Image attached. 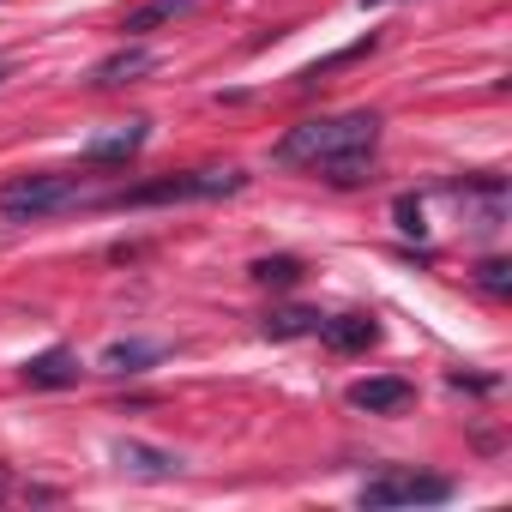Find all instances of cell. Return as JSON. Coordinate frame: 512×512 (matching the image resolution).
Segmentation results:
<instances>
[{
	"mask_svg": "<svg viewBox=\"0 0 512 512\" xmlns=\"http://www.w3.org/2000/svg\"><path fill=\"white\" fill-rule=\"evenodd\" d=\"M380 145V115L374 109H350V115H320V121H302L290 127L278 145H272V163L284 169H326L338 157H356V151H374Z\"/></svg>",
	"mask_w": 512,
	"mask_h": 512,
	"instance_id": "6da1fadb",
	"label": "cell"
},
{
	"mask_svg": "<svg viewBox=\"0 0 512 512\" xmlns=\"http://www.w3.org/2000/svg\"><path fill=\"white\" fill-rule=\"evenodd\" d=\"M241 187H247V175H241L235 163H211V169H175V175L121 187V193H109L103 205H115V211H151V205H187V199H229V193H241Z\"/></svg>",
	"mask_w": 512,
	"mask_h": 512,
	"instance_id": "7a4b0ae2",
	"label": "cell"
},
{
	"mask_svg": "<svg viewBox=\"0 0 512 512\" xmlns=\"http://www.w3.org/2000/svg\"><path fill=\"white\" fill-rule=\"evenodd\" d=\"M91 199V181L85 175H67V169H43V175H13L0 181V217L7 223H43L55 211H73Z\"/></svg>",
	"mask_w": 512,
	"mask_h": 512,
	"instance_id": "3957f363",
	"label": "cell"
},
{
	"mask_svg": "<svg viewBox=\"0 0 512 512\" xmlns=\"http://www.w3.org/2000/svg\"><path fill=\"white\" fill-rule=\"evenodd\" d=\"M356 500L362 506H440V500H452V482L422 476V470H380V476L362 482Z\"/></svg>",
	"mask_w": 512,
	"mask_h": 512,
	"instance_id": "277c9868",
	"label": "cell"
},
{
	"mask_svg": "<svg viewBox=\"0 0 512 512\" xmlns=\"http://www.w3.org/2000/svg\"><path fill=\"white\" fill-rule=\"evenodd\" d=\"M145 139H151V121H121V127H109V133L85 139V145H79V163H91V169H115V163L139 157Z\"/></svg>",
	"mask_w": 512,
	"mask_h": 512,
	"instance_id": "5b68a950",
	"label": "cell"
},
{
	"mask_svg": "<svg viewBox=\"0 0 512 512\" xmlns=\"http://www.w3.org/2000/svg\"><path fill=\"white\" fill-rule=\"evenodd\" d=\"M314 338H326V350H338V356H362L380 344V320L374 314H332V320H320Z\"/></svg>",
	"mask_w": 512,
	"mask_h": 512,
	"instance_id": "8992f818",
	"label": "cell"
},
{
	"mask_svg": "<svg viewBox=\"0 0 512 512\" xmlns=\"http://www.w3.org/2000/svg\"><path fill=\"white\" fill-rule=\"evenodd\" d=\"M410 398H416V386L398 380V374H374V380L350 386V404L368 410V416H398V410H410Z\"/></svg>",
	"mask_w": 512,
	"mask_h": 512,
	"instance_id": "52a82bcc",
	"label": "cell"
},
{
	"mask_svg": "<svg viewBox=\"0 0 512 512\" xmlns=\"http://www.w3.org/2000/svg\"><path fill=\"white\" fill-rule=\"evenodd\" d=\"M19 374H25V386H37V392H55V386H79V374H85V368H79V356H73L67 344H55V350L31 356Z\"/></svg>",
	"mask_w": 512,
	"mask_h": 512,
	"instance_id": "ba28073f",
	"label": "cell"
},
{
	"mask_svg": "<svg viewBox=\"0 0 512 512\" xmlns=\"http://www.w3.org/2000/svg\"><path fill=\"white\" fill-rule=\"evenodd\" d=\"M115 464H121L127 476H151V482H163V476H175V470H181V458H175V452L145 446V440H115Z\"/></svg>",
	"mask_w": 512,
	"mask_h": 512,
	"instance_id": "9c48e42d",
	"label": "cell"
},
{
	"mask_svg": "<svg viewBox=\"0 0 512 512\" xmlns=\"http://www.w3.org/2000/svg\"><path fill=\"white\" fill-rule=\"evenodd\" d=\"M199 0H139V7L121 19V31L127 37H145V31H163V25H175L181 13H193Z\"/></svg>",
	"mask_w": 512,
	"mask_h": 512,
	"instance_id": "30bf717a",
	"label": "cell"
},
{
	"mask_svg": "<svg viewBox=\"0 0 512 512\" xmlns=\"http://www.w3.org/2000/svg\"><path fill=\"white\" fill-rule=\"evenodd\" d=\"M139 73H151V55L145 49H121V55H109V61L91 67V85L97 91H115V85H133Z\"/></svg>",
	"mask_w": 512,
	"mask_h": 512,
	"instance_id": "8fae6325",
	"label": "cell"
},
{
	"mask_svg": "<svg viewBox=\"0 0 512 512\" xmlns=\"http://www.w3.org/2000/svg\"><path fill=\"white\" fill-rule=\"evenodd\" d=\"M151 362H163V344H151V338H121V344L103 350V368L109 374H145Z\"/></svg>",
	"mask_w": 512,
	"mask_h": 512,
	"instance_id": "7c38bea8",
	"label": "cell"
},
{
	"mask_svg": "<svg viewBox=\"0 0 512 512\" xmlns=\"http://www.w3.org/2000/svg\"><path fill=\"white\" fill-rule=\"evenodd\" d=\"M320 308H272L266 314V338H314L320 332Z\"/></svg>",
	"mask_w": 512,
	"mask_h": 512,
	"instance_id": "4fadbf2b",
	"label": "cell"
},
{
	"mask_svg": "<svg viewBox=\"0 0 512 512\" xmlns=\"http://www.w3.org/2000/svg\"><path fill=\"white\" fill-rule=\"evenodd\" d=\"M247 278H253V284H266V290H290V284L302 278V260H290V253H278V260H253Z\"/></svg>",
	"mask_w": 512,
	"mask_h": 512,
	"instance_id": "5bb4252c",
	"label": "cell"
},
{
	"mask_svg": "<svg viewBox=\"0 0 512 512\" xmlns=\"http://www.w3.org/2000/svg\"><path fill=\"white\" fill-rule=\"evenodd\" d=\"M368 49H374V37H362V43H350V49H338V55H326V61H314V67L302 73V85H320L326 73H338V67H350V61H362Z\"/></svg>",
	"mask_w": 512,
	"mask_h": 512,
	"instance_id": "9a60e30c",
	"label": "cell"
},
{
	"mask_svg": "<svg viewBox=\"0 0 512 512\" xmlns=\"http://www.w3.org/2000/svg\"><path fill=\"white\" fill-rule=\"evenodd\" d=\"M476 284H482L488 296H512V266H506V260H482V266H476Z\"/></svg>",
	"mask_w": 512,
	"mask_h": 512,
	"instance_id": "2e32d148",
	"label": "cell"
},
{
	"mask_svg": "<svg viewBox=\"0 0 512 512\" xmlns=\"http://www.w3.org/2000/svg\"><path fill=\"white\" fill-rule=\"evenodd\" d=\"M0 500H55V488H37V482H13V470H0Z\"/></svg>",
	"mask_w": 512,
	"mask_h": 512,
	"instance_id": "e0dca14e",
	"label": "cell"
},
{
	"mask_svg": "<svg viewBox=\"0 0 512 512\" xmlns=\"http://www.w3.org/2000/svg\"><path fill=\"white\" fill-rule=\"evenodd\" d=\"M398 229H404V235H428V223H422V199H416V193L398 199Z\"/></svg>",
	"mask_w": 512,
	"mask_h": 512,
	"instance_id": "ac0fdd59",
	"label": "cell"
},
{
	"mask_svg": "<svg viewBox=\"0 0 512 512\" xmlns=\"http://www.w3.org/2000/svg\"><path fill=\"white\" fill-rule=\"evenodd\" d=\"M362 7H392V0H362Z\"/></svg>",
	"mask_w": 512,
	"mask_h": 512,
	"instance_id": "d6986e66",
	"label": "cell"
},
{
	"mask_svg": "<svg viewBox=\"0 0 512 512\" xmlns=\"http://www.w3.org/2000/svg\"><path fill=\"white\" fill-rule=\"evenodd\" d=\"M0 79H7V61H0Z\"/></svg>",
	"mask_w": 512,
	"mask_h": 512,
	"instance_id": "ffe728a7",
	"label": "cell"
}]
</instances>
